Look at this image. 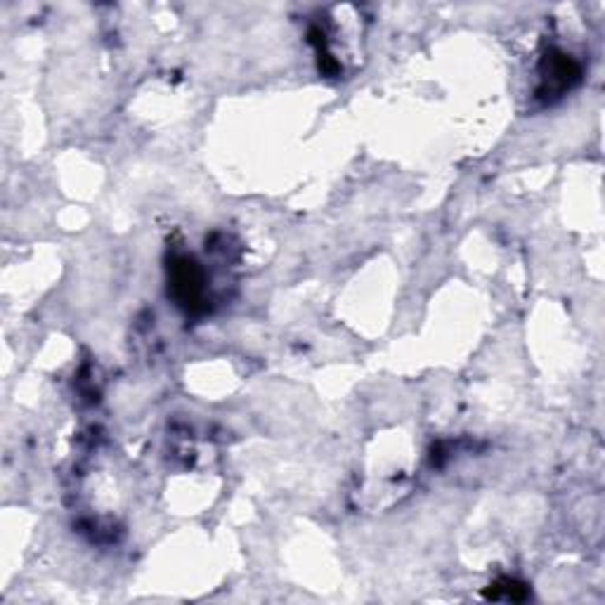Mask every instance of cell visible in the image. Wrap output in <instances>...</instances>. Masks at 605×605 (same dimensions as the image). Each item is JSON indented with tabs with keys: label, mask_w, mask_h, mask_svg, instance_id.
Returning <instances> with one entry per match:
<instances>
[{
	"label": "cell",
	"mask_w": 605,
	"mask_h": 605,
	"mask_svg": "<svg viewBox=\"0 0 605 605\" xmlns=\"http://www.w3.org/2000/svg\"><path fill=\"white\" fill-rule=\"evenodd\" d=\"M171 281H173V291H175V298L183 303L184 307H194L202 306L203 300V275L202 269L196 268L194 260L190 258H177L173 263L171 269Z\"/></svg>",
	"instance_id": "6da1fadb"
},
{
	"label": "cell",
	"mask_w": 605,
	"mask_h": 605,
	"mask_svg": "<svg viewBox=\"0 0 605 605\" xmlns=\"http://www.w3.org/2000/svg\"><path fill=\"white\" fill-rule=\"evenodd\" d=\"M580 76V69H577V64L570 57L565 55H558V57H551L549 61V76H546V80H551V83H556L558 88H568L572 80Z\"/></svg>",
	"instance_id": "7a4b0ae2"
}]
</instances>
